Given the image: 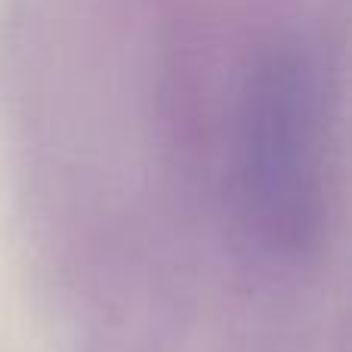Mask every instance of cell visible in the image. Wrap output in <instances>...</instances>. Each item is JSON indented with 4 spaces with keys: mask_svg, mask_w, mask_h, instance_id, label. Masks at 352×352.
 Wrapping results in <instances>:
<instances>
[{
    "mask_svg": "<svg viewBox=\"0 0 352 352\" xmlns=\"http://www.w3.org/2000/svg\"><path fill=\"white\" fill-rule=\"evenodd\" d=\"M241 198L254 232L300 254L322 229L316 99L306 68L275 56L256 72L241 124Z\"/></svg>",
    "mask_w": 352,
    "mask_h": 352,
    "instance_id": "cell-1",
    "label": "cell"
}]
</instances>
